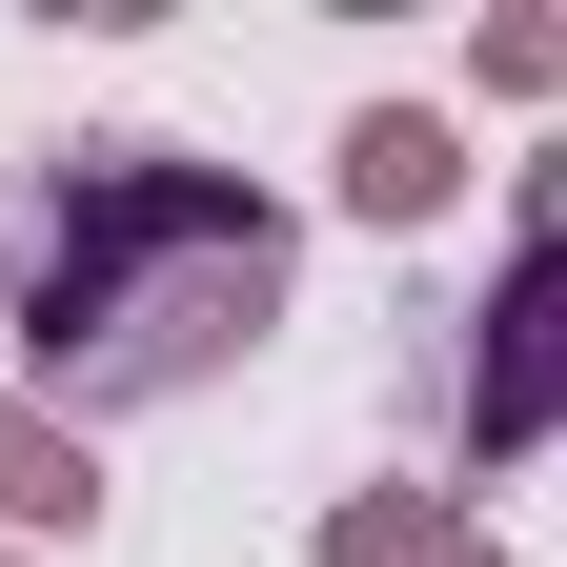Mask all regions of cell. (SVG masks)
Masks as SVG:
<instances>
[{"label": "cell", "mask_w": 567, "mask_h": 567, "mask_svg": "<svg viewBox=\"0 0 567 567\" xmlns=\"http://www.w3.org/2000/svg\"><path fill=\"white\" fill-rule=\"evenodd\" d=\"M284 284H305V224L244 163L61 142V163L0 183V344H21V405H61V425L224 385L284 324Z\"/></svg>", "instance_id": "obj_1"}, {"label": "cell", "mask_w": 567, "mask_h": 567, "mask_svg": "<svg viewBox=\"0 0 567 567\" xmlns=\"http://www.w3.org/2000/svg\"><path fill=\"white\" fill-rule=\"evenodd\" d=\"M466 466H527L547 446V385H567V244H507V284L466 305Z\"/></svg>", "instance_id": "obj_2"}, {"label": "cell", "mask_w": 567, "mask_h": 567, "mask_svg": "<svg viewBox=\"0 0 567 567\" xmlns=\"http://www.w3.org/2000/svg\"><path fill=\"white\" fill-rule=\"evenodd\" d=\"M446 203H466V122L446 102H365V122H344V224H446Z\"/></svg>", "instance_id": "obj_3"}, {"label": "cell", "mask_w": 567, "mask_h": 567, "mask_svg": "<svg viewBox=\"0 0 567 567\" xmlns=\"http://www.w3.org/2000/svg\"><path fill=\"white\" fill-rule=\"evenodd\" d=\"M61 527H102V446H82L61 405H21V385H0V547L41 567Z\"/></svg>", "instance_id": "obj_4"}, {"label": "cell", "mask_w": 567, "mask_h": 567, "mask_svg": "<svg viewBox=\"0 0 567 567\" xmlns=\"http://www.w3.org/2000/svg\"><path fill=\"white\" fill-rule=\"evenodd\" d=\"M466 82H486V102H567V21H486Z\"/></svg>", "instance_id": "obj_5"}, {"label": "cell", "mask_w": 567, "mask_h": 567, "mask_svg": "<svg viewBox=\"0 0 567 567\" xmlns=\"http://www.w3.org/2000/svg\"><path fill=\"white\" fill-rule=\"evenodd\" d=\"M405 527H425L405 486H365V507H324V567H405Z\"/></svg>", "instance_id": "obj_6"}, {"label": "cell", "mask_w": 567, "mask_h": 567, "mask_svg": "<svg viewBox=\"0 0 567 567\" xmlns=\"http://www.w3.org/2000/svg\"><path fill=\"white\" fill-rule=\"evenodd\" d=\"M405 567H486V527H466V507H425V527H405Z\"/></svg>", "instance_id": "obj_7"}, {"label": "cell", "mask_w": 567, "mask_h": 567, "mask_svg": "<svg viewBox=\"0 0 567 567\" xmlns=\"http://www.w3.org/2000/svg\"><path fill=\"white\" fill-rule=\"evenodd\" d=\"M0 567H21V547H0Z\"/></svg>", "instance_id": "obj_8"}]
</instances>
